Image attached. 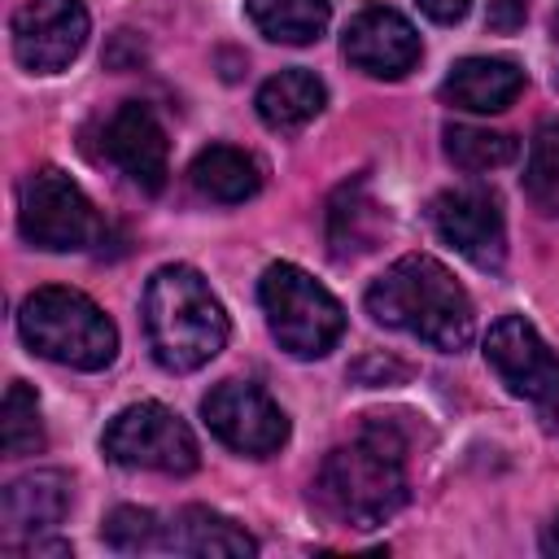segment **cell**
Wrapping results in <instances>:
<instances>
[{"label": "cell", "mask_w": 559, "mask_h": 559, "mask_svg": "<svg viewBox=\"0 0 559 559\" xmlns=\"http://www.w3.org/2000/svg\"><path fill=\"white\" fill-rule=\"evenodd\" d=\"M100 537H105L109 550L140 555V550H157V546H166V524H157V515L144 511V507H118V511H109Z\"/></svg>", "instance_id": "obj_24"}, {"label": "cell", "mask_w": 559, "mask_h": 559, "mask_svg": "<svg viewBox=\"0 0 559 559\" xmlns=\"http://www.w3.org/2000/svg\"><path fill=\"white\" fill-rule=\"evenodd\" d=\"M367 314L384 328L411 332L432 349H463L476 332L472 297L467 288L450 275L428 253H406L397 258L371 288H367Z\"/></svg>", "instance_id": "obj_1"}, {"label": "cell", "mask_w": 559, "mask_h": 559, "mask_svg": "<svg viewBox=\"0 0 559 559\" xmlns=\"http://www.w3.org/2000/svg\"><path fill=\"white\" fill-rule=\"evenodd\" d=\"M144 336L166 371H197L227 345V314L192 266H162L144 288Z\"/></svg>", "instance_id": "obj_3"}, {"label": "cell", "mask_w": 559, "mask_h": 559, "mask_svg": "<svg viewBox=\"0 0 559 559\" xmlns=\"http://www.w3.org/2000/svg\"><path fill=\"white\" fill-rule=\"evenodd\" d=\"M542 550H546V555H559V515L550 520V528H546V537H542Z\"/></svg>", "instance_id": "obj_27"}, {"label": "cell", "mask_w": 559, "mask_h": 559, "mask_svg": "<svg viewBox=\"0 0 559 559\" xmlns=\"http://www.w3.org/2000/svg\"><path fill=\"white\" fill-rule=\"evenodd\" d=\"M528 4L533 0H489V26L498 31V35H511V31H520L524 26V17H528Z\"/></svg>", "instance_id": "obj_25"}, {"label": "cell", "mask_w": 559, "mask_h": 559, "mask_svg": "<svg viewBox=\"0 0 559 559\" xmlns=\"http://www.w3.org/2000/svg\"><path fill=\"white\" fill-rule=\"evenodd\" d=\"M485 362L498 371V380L515 397H524L542 411L559 406V354L537 336V328L524 314H502L489 328Z\"/></svg>", "instance_id": "obj_9"}, {"label": "cell", "mask_w": 559, "mask_h": 559, "mask_svg": "<svg viewBox=\"0 0 559 559\" xmlns=\"http://www.w3.org/2000/svg\"><path fill=\"white\" fill-rule=\"evenodd\" d=\"M70 476L57 472V467H39V472H26L17 480H9L4 498H0V524H4V537L9 542H31L48 528H57L70 511Z\"/></svg>", "instance_id": "obj_14"}, {"label": "cell", "mask_w": 559, "mask_h": 559, "mask_svg": "<svg viewBox=\"0 0 559 559\" xmlns=\"http://www.w3.org/2000/svg\"><path fill=\"white\" fill-rule=\"evenodd\" d=\"M319 502L354 524V528H376L389 515L402 511L406 502V441L393 424L376 419L367 424L354 441L336 445L319 476H314Z\"/></svg>", "instance_id": "obj_2"}, {"label": "cell", "mask_w": 559, "mask_h": 559, "mask_svg": "<svg viewBox=\"0 0 559 559\" xmlns=\"http://www.w3.org/2000/svg\"><path fill=\"white\" fill-rule=\"evenodd\" d=\"M258 118L271 127V131H301L306 122H314L319 114H323V105H328V87H323V79L319 74H310V70H280V74H271L262 87H258Z\"/></svg>", "instance_id": "obj_18"}, {"label": "cell", "mask_w": 559, "mask_h": 559, "mask_svg": "<svg viewBox=\"0 0 559 559\" xmlns=\"http://www.w3.org/2000/svg\"><path fill=\"white\" fill-rule=\"evenodd\" d=\"M524 188L546 214H559V122H542L537 127V135L528 144Z\"/></svg>", "instance_id": "obj_23"}, {"label": "cell", "mask_w": 559, "mask_h": 559, "mask_svg": "<svg viewBox=\"0 0 559 559\" xmlns=\"http://www.w3.org/2000/svg\"><path fill=\"white\" fill-rule=\"evenodd\" d=\"M341 48H345V61L358 66L362 74H371V79H402V74L415 70V61L424 52L415 26L397 9H384V4L362 9L345 26Z\"/></svg>", "instance_id": "obj_13"}, {"label": "cell", "mask_w": 559, "mask_h": 559, "mask_svg": "<svg viewBox=\"0 0 559 559\" xmlns=\"http://www.w3.org/2000/svg\"><path fill=\"white\" fill-rule=\"evenodd\" d=\"M415 4L424 9V17H432V22L450 26V22H459V17L467 13V4H472V0H415Z\"/></svg>", "instance_id": "obj_26"}, {"label": "cell", "mask_w": 559, "mask_h": 559, "mask_svg": "<svg viewBox=\"0 0 559 559\" xmlns=\"http://www.w3.org/2000/svg\"><path fill=\"white\" fill-rule=\"evenodd\" d=\"M105 153L109 162L144 192H162L170 175V144L166 127L144 100H122L105 122Z\"/></svg>", "instance_id": "obj_12"}, {"label": "cell", "mask_w": 559, "mask_h": 559, "mask_svg": "<svg viewBox=\"0 0 559 559\" xmlns=\"http://www.w3.org/2000/svg\"><path fill=\"white\" fill-rule=\"evenodd\" d=\"M432 227L445 245H454L467 262H476L480 271H498L507 258V218H502V201L480 188V183H463V188H445L432 201Z\"/></svg>", "instance_id": "obj_10"}, {"label": "cell", "mask_w": 559, "mask_h": 559, "mask_svg": "<svg viewBox=\"0 0 559 559\" xmlns=\"http://www.w3.org/2000/svg\"><path fill=\"white\" fill-rule=\"evenodd\" d=\"M100 450L118 467H144V472H166V476H188L201 463L192 428L162 402H135L118 411L100 437Z\"/></svg>", "instance_id": "obj_7"}, {"label": "cell", "mask_w": 559, "mask_h": 559, "mask_svg": "<svg viewBox=\"0 0 559 559\" xmlns=\"http://www.w3.org/2000/svg\"><path fill=\"white\" fill-rule=\"evenodd\" d=\"M17 227L35 249L48 253H74L100 240L105 223L87 192L57 166L35 170L22 183V205H17Z\"/></svg>", "instance_id": "obj_6"}, {"label": "cell", "mask_w": 559, "mask_h": 559, "mask_svg": "<svg viewBox=\"0 0 559 559\" xmlns=\"http://www.w3.org/2000/svg\"><path fill=\"white\" fill-rule=\"evenodd\" d=\"M441 135H445V157H450L459 170H472V175L498 170V166H507V162L520 153V144H515L507 131H489V127L450 122Z\"/></svg>", "instance_id": "obj_21"}, {"label": "cell", "mask_w": 559, "mask_h": 559, "mask_svg": "<svg viewBox=\"0 0 559 559\" xmlns=\"http://www.w3.org/2000/svg\"><path fill=\"white\" fill-rule=\"evenodd\" d=\"M524 92V70L507 57H463L450 66L441 96L467 114H502Z\"/></svg>", "instance_id": "obj_15"}, {"label": "cell", "mask_w": 559, "mask_h": 559, "mask_svg": "<svg viewBox=\"0 0 559 559\" xmlns=\"http://www.w3.org/2000/svg\"><path fill=\"white\" fill-rule=\"evenodd\" d=\"M166 550L197 555V559H245V555H258V542L236 520L210 507H183L166 524Z\"/></svg>", "instance_id": "obj_16"}, {"label": "cell", "mask_w": 559, "mask_h": 559, "mask_svg": "<svg viewBox=\"0 0 559 559\" xmlns=\"http://www.w3.org/2000/svg\"><path fill=\"white\" fill-rule=\"evenodd\" d=\"M201 415L223 445L253 459H266L288 441V415L262 384H249V380H223L218 389H210L201 402Z\"/></svg>", "instance_id": "obj_8"}, {"label": "cell", "mask_w": 559, "mask_h": 559, "mask_svg": "<svg viewBox=\"0 0 559 559\" xmlns=\"http://www.w3.org/2000/svg\"><path fill=\"white\" fill-rule=\"evenodd\" d=\"M384 231V210L371 201L367 179H349L328 201V249L332 258L349 262L358 253H371Z\"/></svg>", "instance_id": "obj_17"}, {"label": "cell", "mask_w": 559, "mask_h": 559, "mask_svg": "<svg viewBox=\"0 0 559 559\" xmlns=\"http://www.w3.org/2000/svg\"><path fill=\"white\" fill-rule=\"evenodd\" d=\"M245 13L275 44H314L332 17V0H245Z\"/></svg>", "instance_id": "obj_20"}, {"label": "cell", "mask_w": 559, "mask_h": 559, "mask_svg": "<svg viewBox=\"0 0 559 559\" xmlns=\"http://www.w3.org/2000/svg\"><path fill=\"white\" fill-rule=\"evenodd\" d=\"M258 301H262L271 336L293 358H323L341 341V332H345L341 301L314 275H306L293 262H271L262 271Z\"/></svg>", "instance_id": "obj_5"}, {"label": "cell", "mask_w": 559, "mask_h": 559, "mask_svg": "<svg viewBox=\"0 0 559 559\" xmlns=\"http://www.w3.org/2000/svg\"><path fill=\"white\" fill-rule=\"evenodd\" d=\"M87 26L83 0H26L13 13V57L31 74H57L83 52Z\"/></svg>", "instance_id": "obj_11"}, {"label": "cell", "mask_w": 559, "mask_h": 559, "mask_svg": "<svg viewBox=\"0 0 559 559\" xmlns=\"http://www.w3.org/2000/svg\"><path fill=\"white\" fill-rule=\"evenodd\" d=\"M0 445H4L9 459H22V454L44 450L39 402H35V393L22 380H13L9 393H4V406H0Z\"/></svg>", "instance_id": "obj_22"}, {"label": "cell", "mask_w": 559, "mask_h": 559, "mask_svg": "<svg viewBox=\"0 0 559 559\" xmlns=\"http://www.w3.org/2000/svg\"><path fill=\"white\" fill-rule=\"evenodd\" d=\"M188 179L205 201L240 205L262 188V166H258L253 153H245L236 144H210V148H201L192 157Z\"/></svg>", "instance_id": "obj_19"}, {"label": "cell", "mask_w": 559, "mask_h": 559, "mask_svg": "<svg viewBox=\"0 0 559 559\" xmlns=\"http://www.w3.org/2000/svg\"><path fill=\"white\" fill-rule=\"evenodd\" d=\"M17 332L39 358L70 371H105L118 358V328L79 288H35L17 310Z\"/></svg>", "instance_id": "obj_4"}]
</instances>
